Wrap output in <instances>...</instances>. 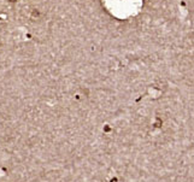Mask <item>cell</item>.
<instances>
[{
  "instance_id": "cell-1",
  "label": "cell",
  "mask_w": 194,
  "mask_h": 182,
  "mask_svg": "<svg viewBox=\"0 0 194 182\" xmlns=\"http://www.w3.org/2000/svg\"><path fill=\"white\" fill-rule=\"evenodd\" d=\"M10 1H11V3H15V1H17V0H10Z\"/></svg>"
}]
</instances>
